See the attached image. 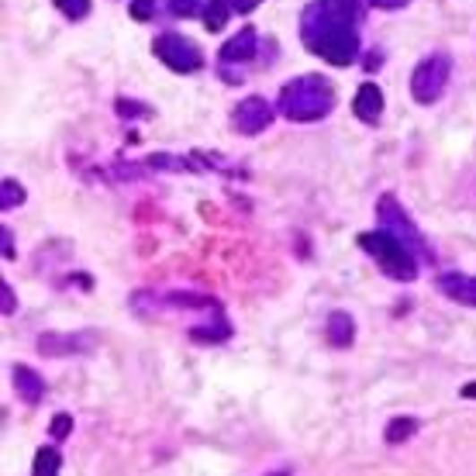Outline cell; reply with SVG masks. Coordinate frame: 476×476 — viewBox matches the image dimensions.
Masks as SVG:
<instances>
[{
  "label": "cell",
  "instance_id": "cell-1",
  "mask_svg": "<svg viewBox=\"0 0 476 476\" xmlns=\"http://www.w3.org/2000/svg\"><path fill=\"white\" fill-rule=\"evenodd\" d=\"M366 18L363 0H311L300 11L297 35L304 48L328 66H352L359 59V24Z\"/></svg>",
  "mask_w": 476,
  "mask_h": 476
},
{
  "label": "cell",
  "instance_id": "cell-2",
  "mask_svg": "<svg viewBox=\"0 0 476 476\" xmlns=\"http://www.w3.org/2000/svg\"><path fill=\"white\" fill-rule=\"evenodd\" d=\"M276 108L294 125H311V121H321V117L332 114L335 87L325 76H317V73H304V76H294V80H287L280 87Z\"/></svg>",
  "mask_w": 476,
  "mask_h": 476
},
{
  "label": "cell",
  "instance_id": "cell-3",
  "mask_svg": "<svg viewBox=\"0 0 476 476\" xmlns=\"http://www.w3.org/2000/svg\"><path fill=\"white\" fill-rule=\"evenodd\" d=\"M356 246H359L390 280H397V283H414V280H418V263H421V259H418L397 235L376 228V231H363V235L356 238Z\"/></svg>",
  "mask_w": 476,
  "mask_h": 476
},
{
  "label": "cell",
  "instance_id": "cell-4",
  "mask_svg": "<svg viewBox=\"0 0 476 476\" xmlns=\"http://www.w3.org/2000/svg\"><path fill=\"white\" fill-rule=\"evenodd\" d=\"M376 228H384V231H390V235H397V238H401V242H404L421 263H435V252H431L425 231L414 225V218L404 211V204H401L394 194H384V197L376 201Z\"/></svg>",
  "mask_w": 476,
  "mask_h": 476
},
{
  "label": "cell",
  "instance_id": "cell-5",
  "mask_svg": "<svg viewBox=\"0 0 476 476\" xmlns=\"http://www.w3.org/2000/svg\"><path fill=\"white\" fill-rule=\"evenodd\" d=\"M449 76H453L449 52H431V56H425L414 66V73H411V97H414V104H421V108L435 104L446 93V87H449Z\"/></svg>",
  "mask_w": 476,
  "mask_h": 476
},
{
  "label": "cell",
  "instance_id": "cell-6",
  "mask_svg": "<svg viewBox=\"0 0 476 476\" xmlns=\"http://www.w3.org/2000/svg\"><path fill=\"white\" fill-rule=\"evenodd\" d=\"M152 52H156V59L162 66L180 73V76H190V73H201L204 69V52H201V46L194 39L180 35V31H162V35H156Z\"/></svg>",
  "mask_w": 476,
  "mask_h": 476
},
{
  "label": "cell",
  "instance_id": "cell-7",
  "mask_svg": "<svg viewBox=\"0 0 476 476\" xmlns=\"http://www.w3.org/2000/svg\"><path fill=\"white\" fill-rule=\"evenodd\" d=\"M280 108H273L266 97H259V93H252L246 100H238L235 104V111H231V128L238 132V135H263L266 128L273 125V117H276Z\"/></svg>",
  "mask_w": 476,
  "mask_h": 476
},
{
  "label": "cell",
  "instance_id": "cell-8",
  "mask_svg": "<svg viewBox=\"0 0 476 476\" xmlns=\"http://www.w3.org/2000/svg\"><path fill=\"white\" fill-rule=\"evenodd\" d=\"M100 345L97 332H46L39 335V352L48 359H66V356H83Z\"/></svg>",
  "mask_w": 476,
  "mask_h": 476
},
{
  "label": "cell",
  "instance_id": "cell-9",
  "mask_svg": "<svg viewBox=\"0 0 476 476\" xmlns=\"http://www.w3.org/2000/svg\"><path fill=\"white\" fill-rule=\"evenodd\" d=\"M255 48H259V35H255V28L246 24L242 31H235L231 39H228L221 52H218V66L228 69V66H246L255 59Z\"/></svg>",
  "mask_w": 476,
  "mask_h": 476
},
{
  "label": "cell",
  "instance_id": "cell-10",
  "mask_svg": "<svg viewBox=\"0 0 476 476\" xmlns=\"http://www.w3.org/2000/svg\"><path fill=\"white\" fill-rule=\"evenodd\" d=\"M435 287L442 290V294L455 300V304H466V307H476V276H466V273H438V280H435Z\"/></svg>",
  "mask_w": 476,
  "mask_h": 476
},
{
  "label": "cell",
  "instance_id": "cell-11",
  "mask_svg": "<svg viewBox=\"0 0 476 476\" xmlns=\"http://www.w3.org/2000/svg\"><path fill=\"white\" fill-rule=\"evenodd\" d=\"M384 91L373 83V80H366L363 87L356 91V97H352V114L363 121V125H376L380 117H384Z\"/></svg>",
  "mask_w": 476,
  "mask_h": 476
},
{
  "label": "cell",
  "instance_id": "cell-12",
  "mask_svg": "<svg viewBox=\"0 0 476 476\" xmlns=\"http://www.w3.org/2000/svg\"><path fill=\"white\" fill-rule=\"evenodd\" d=\"M14 390H18V397H22L24 404H42V397H46V380H42V373H35L31 366L18 363L14 366Z\"/></svg>",
  "mask_w": 476,
  "mask_h": 476
},
{
  "label": "cell",
  "instance_id": "cell-13",
  "mask_svg": "<svg viewBox=\"0 0 476 476\" xmlns=\"http://www.w3.org/2000/svg\"><path fill=\"white\" fill-rule=\"evenodd\" d=\"M325 339H328V345H335V349H349L356 342V321H352V315L332 311L328 321H325Z\"/></svg>",
  "mask_w": 476,
  "mask_h": 476
},
{
  "label": "cell",
  "instance_id": "cell-14",
  "mask_svg": "<svg viewBox=\"0 0 476 476\" xmlns=\"http://www.w3.org/2000/svg\"><path fill=\"white\" fill-rule=\"evenodd\" d=\"M418 418H411V414H401V418H394L390 425H386L384 438L390 442V446H404V442H411L414 435H418Z\"/></svg>",
  "mask_w": 476,
  "mask_h": 476
},
{
  "label": "cell",
  "instance_id": "cell-15",
  "mask_svg": "<svg viewBox=\"0 0 476 476\" xmlns=\"http://www.w3.org/2000/svg\"><path fill=\"white\" fill-rule=\"evenodd\" d=\"M204 28L211 35H218L221 28L228 24V14H231V0H207L204 4Z\"/></svg>",
  "mask_w": 476,
  "mask_h": 476
},
{
  "label": "cell",
  "instance_id": "cell-16",
  "mask_svg": "<svg viewBox=\"0 0 476 476\" xmlns=\"http://www.w3.org/2000/svg\"><path fill=\"white\" fill-rule=\"evenodd\" d=\"M59 466H63V455H59V449H52V446H42V449L35 453L31 473H35V476H56V473H59Z\"/></svg>",
  "mask_w": 476,
  "mask_h": 476
},
{
  "label": "cell",
  "instance_id": "cell-17",
  "mask_svg": "<svg viewBox=\"0 0 476 476\" xmlns=\"http://www.w3.org/2000/svg\"><path fill=\"white\" fill-rule=\"evenodd\" d=\"M114 111H117V117H125V121H145V117H152V108L149 104H142V100H132V97H117L114 100Z\"/></svg>",
  "mask_w": 476,
  "mask_h": 476
},
{
  "label": "cell",
  "instance_id": "cell-18",
  "mask_svg": "<svg viewBox=\"0 0 476 476\" xmlns=\"http://www.w3.org/2000/svg\"><path fill=\"white\" fill-rule=\"evenodd\" d=\"M18 204H24V186L7 177V180L0 183V211L7 214V211H14Z\"/></svg>",
  "mask_w": 476,
  "mask_h": 476
},
{
  "label": "cell",
  "instance_id": "cell-19",
  "mask_svg": "<svg viewBox=\"0 0 476 476\" xmlns=\"http://www.w3.org/2000/svg\"><path fill=\"white\" fill-rule=\"evenodd\" d=\"M52 4L63 11V18H66V22H83V18L91 14V7H93L91 0H52Z\"/></svg>",
  "mask_w": 476,
  "mask_h": 476
},
{
  "label": "cell",
  "instance_id": "cell-20",
  "mask_svg": "<svg viewBox=\"0 0 476 476\" xmlns=\"http://www.w3.org/2000/svg\"><path fill=\"white\" fill-rule=\"evenodd\" d=\"M48 435H52L56 442H66L69 435H73V414H56V418L48 421Z\"/></svg>",
  "mask_w": 476,
  "mask_h": 476
},
{
  "label": "cell",
  "instance_id": "cell-21",
  "mask_svg": "<svg viewBox=\"0 0 476 476\" xmlns=\"http://www.w3.org/2000/svg\"><path fill=\"white\" fill-rule=\"evenodd\" d=\"M166 7H169L177 18H194L197 11H204V0H166Z\"/></svg>",
  "mask_w": 476,
  "mask_h": 476
},
{
  "label": "cell",
  "instance_id": "cell-22",
  "mask_svg": "<svg viewBox=\"0 0 476 476\" xmlns=\"http://www.w3.org/2000/svg\"><path fill=\"white\" fill-rule=\"evenodd\" d=\"M128 14H132V18H135L138 24L152 22V14H156V0H132Z\"/></svg>",
  "mask_w": 476,
  "mask_h": 476
},
{
  "label": "cell",
  "instance_id": "cell-23",
  "mask_svg": "<svg viewBox=\"0 0 476 476\" xmlns=\"http://www.w3.org/2000/svg\"><path fill=\"white\" fill-rule=\"evenodd\" d=\"M14 307H18V297H14V287L4 280L0 283V311H4V317H11L14 315Z\"/></svg>",
  "mask_w": 476,
  "mask_h": 476
},
{
  "label": "cell",
  "instance_id": "cell-24",
  "mask_svg": "<svg viewBox=\"0 0 476 476\" xmlns=\"http://www.w3.org/2000/svg\"><path fill=\"white\" fill-rule=\"evenodd\" d=\"M0 242H4V246H0V249H4V259H14V231L7 225L0 228Z\"/></svg>",
  "mask_w": 476,
  "mask_h": 476
},
{
  "label": "cell",
  "instance_id": "cell-25",
  "mask_svg": "<svg viewBox=\"0 0 476 476\" xmlns=\"http://www.w3.org/2000/svg\"><path fill=\"white\" fill-rule=\"evenodd\" d=\"M369 7H376V11H401V7H408V0H366Z\"/></svg>",
  "mask_w": 476,
  "mask_h": 476
},
{
  "label": "cell",
  "instance_id": "cell-26",
  "mask_svg": "<svg viewBox=\"0 0 476 476\" xmlns=\"http://www.w3.org/2000/svg\"><path fill=\"white\" fill-rule=\"evenodd\" d=\"M259 4H263V0H231V11H238V14H252Z\"/></svg>",
  "mask_w": 476,
  "mask_h": 476
},
{
  "label": "cell",
  "instance_id": "cell-27",
  "mask_svg": "<svg viewBox=\"0 0 476 476\" xmlns=\"http://www.w3.org/2000/svg\"><path fill=\"white\" fill-rule=\"evenodd\" d=\"M459 397H470V401H476V380L466 386H459Z\"/></svg>",
  "mask_w": 476,
  "mask_h": 476
}]
</instances>
